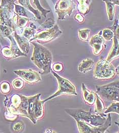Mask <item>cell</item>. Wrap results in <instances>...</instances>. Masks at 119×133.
Instances as JSON below:
<instances>
[{
	"label": "cell",
	"instance_id": "cell-2",
	"mask_svg": "<svg viewBox=\"0 0 119 133\" xmlns=\"http://www.w3.org/2000/svg\"><path fill=\"white\" fill-rule=\"evenodd\" d=\"M34 46L32 55L31 58L33 63L41 69L42 75L49 74L51 70L52 56L50 50L34 41H30Z\"/></svg>",
	"mask_w": 119,
	"mask_h": 133
},
{
	"label": "cell",
	"instance_id": "cell-20",
	"mask_svg": "<svg viewBox=\"0 0 119 133\" xmlns=\"http://www.w3.org/2000/svg\"><path fill=\"white\" fill-rule=\"evenodd\" d=\"M18 1L21 5L24 7L26 9L30 10L34 14L35 17L36 18L38 19H41L39 12L38 11V10L35 9L32 6H31V5H30L29 0H18Z\"/></svg>",
	"mask_w": 119,
	"mask_h": 133
},
{
	"label": "cell",
	"instance_id": "cell-38",
	"mask_svg": "<svg viewBox=\"0 0 119 133\" xmlns=\"http://www.w3.org/2000/svg\"><path fill=\"white\" fill-rule=\"evenodd\" d=\"M116 74H117L119 76V65L116 68Z\"/></svg>",
	"mask_w": 119,
	"mask_h": 133
},
{
	"label": "cell",
	"instance_id": "cell-3",
	"mask_svg": "<svg viewBox=\"0 0 119 133\" xmlns=\"http://www.w3.org/2000/svg\"><path fill=\"white\" fill-rule=\"evenodd\" d=\"M65 111L76 121H82L94 127H98L103 124L106 120V118L105 116L92 114L91 109H90L89 111L80 109H66Z\"/></svg>",
	"mask_w": 119,
	"mask_h": 133
},
{
	"label": "cell",
	"instance_id": "cell-10",
	"mask_svg": "<svg viewBox=\"0 0 119 133\" xmlns=\"http://www.w3.org/2000/svg\"><path fill=\"white\" fill-rule=\"evenodd\" d=\"M55 8L58 20H62L65 19L67 15L71 16L74 9L75 5L72 0H58Z\"/></svg>",
	"mask_w": 119,
	"mask_h": 133
},
{
	"label": "cell",
	"instance_id": "cell-16",
	"mask_svg": "<svg viewBox=\"0 0 119 133\" xmlns=\"http://www.w3.org/2000/svg\"><path fill=\"white\" fill-rule=\"evenodd\" d=\"M14 38H15L17 45L19 46L21 51L27 54L30 51V46L29 39L25 38L22 35H19L16 31H14Z\"/></svg>",
	"mask_w": 119,
	"mask_h": 133
},
{
	"label": "cell",
	"instance_id": "cell-29",
	"mask_svg": "<svg viewBox=\"0 0 119 133\" xmlns=\"http://www.w3.org/2000/svg\"><path fill=\"white\" fill-rule=\"evenodd\" d=\"M55 23V19L53 18H50L45 20V21L41 25L40 28L43 29V30L51 29L54 26Z\"/></svg>",
	"mask_w": 119,
	"mask_h": 133
},
{
	"label": "cell",
	"instance_id": "cell-23",
	"mask_svg": "<svg viewBox=\"0 0 119 133\" xmlns=\"http://www.w3.org/2000/svg\"><path fill=\"white\" fill-rule=\"evenodd\" d=\"M36 29H34L29 26V27H27L23 29L22 35L30 41L31 38H33L34 37V36L36 34Z\"/></svg>",
	"mask_w": 119,
	"mask_h": 133
},
{
	"label": "cell",
	"instance_id": "cell-35",
	"mask_svg": "<svg viewBox=\"0 0 119 133\" xmlns=\"http://www.w3.org/2000/svg\"><path fill=\"white\" fill-rule=\"evenodd\" d=\"M74 18L76 21H78V22H79L80 23H83L84 22V20H85L84 16L80 13H77L75 15V16L74 17Z\"/></svg>",
	"mask_w": 119,
	"mask_h": 133
},
{
	"label": "cell",
	"instance_id": "cell-1",
	"mask_svg": "<svg viewBox=\"0 0 119 133\" xmlns=\"http://www.w3.org/2000/svg\"><path fill=\"white\" fill-rule=\"evenodd\" d=\"M29 97L18 94L5 96L4 101L6 108L5 118L9 121H13L17 118V116L20 115L30 119Z\"/></svg>",
	"mask_w": 119,
	"mask_h": 133
},
{
	"label": "cell",
	"instance_id": "cell-4",
	"mask_svg": "<svg viewBox=\"0 0 119 133\" xmlns=\"http://www.w3.org/2000/svg\"><path fill=\"white\" fill-rule=\"evenodd\" d=\"M15 1L2 0L0 4V25H6L15 30L16 25L13 21V14Z\"/></svg>",
	"mask_w": 119,
	"mask_h": 133
},
{
	"label": "cell",
	"instance_id": "cell-9",
	"mask_svg": "<svg viewBox=\"0 0 119 133\" xmlns=\"http://www.w3.org/2000/svg\"><path fill=\"white\" fill-rule=\"evenodd\" d=\"M76 122L79 133H105L111 125V117L109 114L104 124L98 127H94L80 121H76Z\"/></svg>",
	"mask_w": 119,
	"mask_h": 133
},
{
	"label": "cell",
	"instance_id": "cell-19",
	"mask_svg": "<svg viewBox=\"0 0 119 133\" xmlns=\"http://www.w3.org/2000/svg\"><path fill=\"white\" fill-rule=\"evenodd\" d=\"M105 110V106L102 100L100 98L98 94L96 93V100L95 102V110L94 112L96 114L100 115L102 116H106L104 114Z\"/></svg>",
	"mask_w": 119,
	"mask_h": 133
},
{
	"label": "cell",
	"instance_id": "cell-37",
	"mask_svg": "<svg viewBox=\"0 0 119 133\" xmlns=\"http://www.w3.org/2000/svg\"><path fill=\"white\" fill-rule=\"evenodd\" d=\"M109 1L112 2L115 5H117L119 6V0H109Z\"/></svg>",
	"mask_w": 119,
	"mask_h": 133
},
{
	"label": "cell",
	"instance_id": "cell-12",
	"mask_svg": "<svg viewBox=\"0 0 119 133\" xmlns=\"http://www.w3.org/2000/svg\"><path fill=\"white\" fill-rule=\"evenodd\" d=\"M13 72L29 84H35L41 81V77L39 72L31 69L16 70L13 71Z\"/></svg>",
	"mask_w": 119,
	"mask_h": 133
},
{
	"label": "cell",
	"instance_id": "cell-14",
	"mask_svg": "<svg viewBox=\"0 0 119 133\" xmlns=\"http://www.w3.org/2000/svg\"><path fill=\"white\" fill-rule=\"evenodd\" d=\"M102 32V30H101L98 34L93 36L90 41V45L92 48L93 54L96 56L100 55L106 47Z\"/></svg>",
	"mask_w": 119,
	"mask_h": 133
},
{
	"label": "cell",
	"instance_id": "cell-21",
	"mask_svg": "<svg viewBox=\"0 0 119 133\" xmlns=\"http://www.w3.org/2000/svg\"><path fill=\"white\" fill-rule=\"evenodd\" d=\"M106 4V12L108 18L110 21H112L115 17V4L109 0H103Z\"/></svg>",
	"mask_w": 119,
	"mask_h": 133
},
{
	"label": "cell",
	"instance_id": "cell-36",
	"mask_svg": "<svg viewBox=\"0 0 119 133\" xmlns=\"http://www.w3.org/2000/svg\"><path fill=\"white\" fill-rule=\"evenodd\" d=\"M115 35L116 38H117L118 41L119 42V25L118 26L117 28L115 31Z\"/></svg>",
	"mask_w": 119,
	"mask_h": 133
},
{
	"label": "cell",
	"instance_id": "cell-13",
	"mask_svg": "<svg viewBox=\"0 0 119 133\" xmlns=\"http://www.w3.org/2000/svg\"><path fill=\"white\" fill-rule=\"evenodd\" d=\"M41 94H38L33 105L31 112V122L34 124H36V121L42 118L44 116V100H41L40 97Z\"/></svg>",
	"mask_w": 119,
	"mask_h": 133
},
{
	"label": "cell",
	"instance_id": "cell-30",
	"mask_svg": "<svg viewBox=\"0 0 119 133\" xmlns=\"http://www.w3.org/2000/svg\"><path fill=\"white\" fill-rule=\"evenodd\" d=\"M0 91L3 94H8L11 91V86L9 83L4 81L0 84Z\"/></svg>",
	"mask_w": 119,
	"mask_h": 133
},
{
	"label": "cell",
	"instance_id": "cell-32",
	"mask_svg": "<svg viewBox=\"0 0 119 133\" xmlns=\"http://www.w3.org/2000/svg\"><path fill=\"white\" fill-rule=\"evenodd\" d=\"M34 4H35V5L37 7V10H39L40 11L41 13V14L44 17H46V15L47 13H50V10H48L45 9H44L40 5L39 2V0H34Z\"/></svg>",
	"mask_w": 119,
	"mask_h": 133
},
{
	"label": "cell",
	"instance_id": "cell-26",
	"mask_svg": "<svg viewBox=\"0 0 119 133\" xmlns=\"http://www.w3.org/2000/svg\"><path fill=\"white\" fill-rule=\"evenodd\" d=\"M14 6L16 14L20 16L28 18L29 15L26 11V9L24 7L17 4H14Z\"/></svg>",
	"mask_w": 119,
	"mask_h": 133
},
{
	"label": "cell",
	"instance_id": "cell-7",
	"mask_svg": "<svg viewBox=\"0 0 119 133\" xmlns=\"http://www.w3.org/2000/svg\"><path fill=\"white\" fill-rule=\"evenodd\" d=\"M96 93L104 100L108 101L119 102V88L111 83L96 87Z\"/></svg>",
	"mask_w": 119,
	"mask_h": 133
},
{
	"label": "cell",
	"instance_id": "cell-34",
	"mask_svg": "<svg viewBox=\"0 0 119 133\" xmlns=\"http://www.w3.org/2000/svg\"><path fill=\"white\" fill-rule=\"evenodd\" d=\"M64 68L63 64L61 63H56L52 66L53 70L56 72H60L63 71Z\"/></svg>",
	"mask_w": 119,
	"mask_h": 133
},
{
	"label": "cell",
	"instance_id": "cell-5",
	"mask_svg": "<svg viewBox=\"0 0 119 133\" xmlns=\"http://www.w3.org/2000/svg\"><path fill=\"white\" fill-rule=\"evenodd\" d=\"M116 75L115 67L106 59L101 58L96 64L93 76L97 79L108 80L113 78Z\"/></svg>",
	"mask_w": 119,
	"mask_h": 133
},
{
	"label": "cell",
	"instance_id": "cell-15",
	"mask_svg": "<svg viewBox=\"0 0 119 133\" xmlns=\"http://www.w3.org/2000/svg\"><path fill=\"white\" fill-rule=\"evenodd\" d=\"M81 88L82 97L84 102L90 106L93 105L96 100V93L90 91L84 83L81 84Z\"/></svg>",
	"mask_w": 119,
	"mask_h": 133
},
{
	"label": "cell",
	"instance_id": "cell-24",
	"mask_svg": "<svg viewBox=\"0 0 119 133\" xmlns=\"http://www.w3.org/2000/svg\"><path fill=\"white\" fill-rule=\"evenodd\" d=\"M112 112L117 113L119 115V102L118 101H113L109 107L104 111L105 114Z\"/></svg>",
	"mask_w": 119,
	"mask_h": 133
},
{
	"label": "cell",
	"instance_id": "cell-39",
	"mask_svg": "<svg viewBox=\"0 0 119 133\" xmlns=\"http://www.w3.org/2000/svg\"><path fill=\"white\" fill-rule=\"evenodd\" d=\"M115 124H116L117 126H118V127H119V123H117V122H115ZM118 133H119V131L118 132Z\"/></svg>",
	"mask_w": 119,
	"mask_h": 133
},
{
	"label": "cell",
	"instance_id": "cell-18",
	"mask_svg": "<svg viewBox=\"0 0 119 133\" xmlns=\"http://www.w3.org/2000/svg\"><path fill=\"white\" fill-rule=\"evenodd\" d=\"M94 64V61L91 58L84 59L79 63L78 66V70L79 72L85 74L87 72L92 70Z\"/></svg>",
	"mask_w": 119,
	"mask_h": 133
},
{
	"label": "cell",
	"instance_id": "cell-17",
	"mask_svg": "<svg viewBox=\"0 0 119 133\" xmlns=\"http://www.w3.org/2000/svg\"><path fill=\"white\" fill-rule=\"evenodd\" d=\"M113 46L111 49L109 54L106 60L111 62L114 59L118 58L119 56V42L116 38L115 35L114 37L113 40Z\"/></svg>",
	"mask_w": 119,
	"mask_h": 133
},
{
	"label": "cell",
	"instance_id": "cell-25",
	"mask_svg": "<svg viewBox=\"0 0 119 133\" xmlns=\"http://www.w3.org/2000/svg\"><path fill=\"white\" fill-rule=\"evenodd\" d=\"M90 30L89 29H82L79 30V37L80 40L83 41H89Z\"/></svg>",
	"mask_w": 119,
	"mask_h": 133
},
{
	"label": "cell",
	"instance_id": "cell-22",
	"mask_svg": "<svg viewBox=\"0 0 119 133\" xmlns=\"http://www.w3.org/2000/svg\"><path fill=\"white\" fill-rule=\"evenodd\" d=\"M78 2V9L79 13L82 15H86L89 10V7L88 3V0H77Z\"/></svg>",
	"mask_w": 119,
	"mask_h": 133
},
{
	"label": "cell",
	"instance_id": "cell-8",
	"mask_svg": "<svg viewBox=\"0 0 119 133\" xmlns=\"http://www.w3.org/2000/svg\"><path fill=\"white\" fill-rule=\"evenodd\" d=\"M62 34L57 25H54L52 28L44 29L35 34L34 37L30 41H36L38 43H45L50 42L57 38Z\"/></svg>",
	"mask_w": 119,
	"mask_h": 133
},
{
	"label": "cell",
	"instance_id": "cell-31",
	"mask_svg": "<svg viewBox=\"0 0 119 133\" xmlns=\"http://www.w3.org/2000/svg\"><path fill=\"white\" fill-rule=\"evenodd\" d=\"M24 86V81L22 78H16L12 82V87L15 90H21Z\"/></svg>",
	"mask_w": 119,
	"mask_h": 133
},
{
	"label": "cell",
	"instance_id": "cell-27",
	"mask_svg": "<svg viewBox=\"0 0 119 133\" xmlns=\"http://www.w3.org/2000/svg\"><path fill=\"white\" fill-rule=\"evenodd\" d=\"M102 36L105 41L109 42L110 41L112 38H114V37L115 36V33L110 29H104L102 30Z\"/></svg>",
	"mask_w": 119,
	"mask_h": 133
},
{
	"label": "cell",
	"instance_id": "cell-11",
	"mask_svg": "<svg viewBox=\"0 0 119 133\" xmlns=\"http://www.w3.org/2000/svg\"><path fill=\"white\" fill-rule=\"evenodd\" d=\"M11 42L10 47H5L1 50V53L3 56L7 60H10L20 56H27V54L24 53L20 50V48L18 47L17 44L14 38L12 35H10L8 37Z\"/></svg>",
	"mask_w": 119,
	"mask_h": 133
},
{
	"label": "cell",
	"instance_id": "cell-33",
	"mask_svg": "<svg viewBox=\"0 0 119 133\" xmlns=\"http://www.w3.org/2000/svg\"><path fill=\"white\" fill-rule=\"evenodd\" d=\"M24 128V124L22 122H17L12 124V129L13 131L20 132L22 131Z\"/></svg>",
	"mask_w": 119,
	"mask_h": 133
},
{
	"label": "cell",
	"instance_id": "cell-28",
	"mask_svg": "<svg viewBox=\"0 0 119 133\" xmlns=\"http://www.w3.org/2000/svg\"><path fill=\"white\" fill-rule=\"evenodd\" d=\"M30 21V19L28 18L25 17H21L19 15L18 18L16 22V25L17 26L20 28H23L25 27L27 24H28V22Z\"/></svg>",
	"mask_w": 119,
	"mask_h": 133
},
{
	"label": "cell",
	"instance_id": "cell-6",
	"mask_svg": "<svg viewBox=\"0 0 119 133\" xmlns=\"http://www.w3.org/2000/svg\"><path fill=\"white\" fill-rule=\"evenodd\" d=\"M51 72L58 81V90L54 94L44 100V102L61 95H77L75 86L68 79L60 76L52 69Z\"/></svg>",
	"mask_w": 119,
	"mask_h": 133
},
{
	"label": "cell",
	"instance_id": "cell-40",
	"mask_svg": "<svg viewBox=\"0 0 119 133\" xmlns=\"http://www.w3.org/2000/svg\"><path fill=\"white\" fill-rule=\"evenodd\" d=\"M118 20H118V21H119V16H118Z\"/></svg>",
	"mask_w": 119,
	"mask_h": 133
}]
</instances>
